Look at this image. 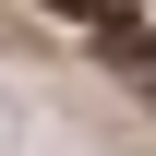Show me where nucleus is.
<instances>
[{
	"label": "nucleus",
	"instance_id": "f257e3e1",
	"mask_svg": "<svg viewBox=\"0 0 156 156\" xmlns=\"http://www.w3.org/2000/svg\"><path fill=\"white\" fill-rule=\"evenodd\" d=\"M36 24H48V36H84L108 72H132L144 96H156V24L132 12V0H36Z\"/></svg>",
	"mask_w": 156,
	"mask_h": 156
}]
</instances>
